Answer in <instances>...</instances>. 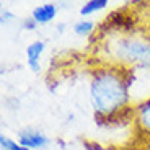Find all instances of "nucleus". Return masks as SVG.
I'll return each instance as SVG.
<instances>
[{"instance_id": "nucleus-8", "label": "nucleus", "mask_w": 150, "mask_h": 150, "mask_svg": "<svg viewBox=\"0 0 150 150\" xmlns=\"http://www.w3.org/2000/svg\"><path fill=\"white\" fill-rule=\"evenodd\" d=\"M95 26H96V23L93 20H86V18H82L74 25V33L77 36H91L95 33Z\"/></svg>"}, {"instance_id": "nucleus-3", "label": "nucleus", "mask_w": 150, "mask_h": 150, "mask_svg": "<svg viewBox=\"0 0 150 150\" xmlns=\"http://www.w3.org/2000/svg\"><path fill=\"white\" fill-rule=\"evenodd\" d=\"M132 116L139 132L150 135V96L132 106Z\"/></svg>"}, {"instance_id": "nucleus-2", "label": "nucleus", "mask_w": 150, "mask_h": 150, "mask_svg": "<svg viewBox=\"0 0 150 150\" xmlns=\"http://www.w3.org/2000/svg\"><path fill=\"white\" fill-rule=\"evenodd\" d=\"M132 79L134 72L109 65H98L91 70L88 95L100 119H112L129 109Z\"/></svg>"}, {"instance_id": "nucleus-5", "label": "nucleus", "mask_w": 150, "mask_h": 150, "mask_svg": "<svg viewBox=\"0 0 150 150\" xmlns=\"http://www.w3.org/2000/svg\"><path fill=\"white\" fill-rule=\"evenodd\" d=\"M59 13V5L56 4H41L31 11V18L36 21V25H47L51 23Z\"/></svg>"}, {"instance_id": "nucleus-7", "label": "nucleus", "mask_w": 150, "mask_h": 150, "mask_svg": "<svg viewBox=\"0 0 150 150\" xmlns=\"http://www.w3.org/2000/svg\"><path fill=\"white\" fill-rule=\"evenodd\" d=\"M108 5H109L108 0H88V2H85V4L80 7V15L82 16L95 15V13H98V11L105 10Z\"/></svg>"}, {"instance_id": "nucleus-4", "label": "nucleus", "mask_w": 150, "mask_h": 150, "mask_svg": "<svg viewBox=\"0 0 150 150\" xmlns=\"http://www.w3.org/2000/svg\"><path fill=\"white\" fill-rule=\"evenodd\" d=\"M18 144L21 147H25L26 150H39L47 145L49 139L39 131L26 129V131H21L18 134Z\"/></svg>"}, {"instance_id": "nucleus-9", "label": "nucleus", "mask_w": 150, "mask_h": 150, "mask_svg": "<svg viewBox=\"0 0 150 150\" xmlns=\"http://www.w3.org/2000/svg\"><path fill=\"white\" fill-rule=\"evenodd\" d=\"M0 149L2 150H26L18 144V140L11 139L8 135H0Z\"/></svg>"}, {"instance_id": "nucleus-10", "label": "nucleus", "mask_w": 150, "mask_h": 150, "mask_svg": "<svg viewBox=\"0 0 150 150\" xmlns=\"http://www.w3.org/2000/svg\"><path fill=\"white\" fill-rule=\"evenodd\" d=\"M11 21H13V13L10 10H7V8H4L0 11V23H2V26H5V25H8Z\"/></svg>"}, {"instance_id": "nucleus-11", "label": "nucleus", "mask_w": 150, "mask_h": 150, "mask_svg": "<svg viewBox=\"0 0 150 150\" xmlns=\"http://www.w3.org/2000/svg\"><path fill=\"white\" fill-rule=\"evenodd\" d=\"M21 26H23V30H26V31H31V30H34V28L38 26L36 25V21H34L33 18H25L23 20V23H21Z\"/></svg>"}, {"instance_id": "nucleus-6", "label": "nucleus", "mask_w": 150, "mask_h": 150, "mask_svg": "<svg viewBox=\"0 0 150 150\" xmlns=\"http://www.w3.org/2000/svg\"><path fill=\"white\" fill-rule=\"evenodd\" d=\"M46 51V42L44 41H33L31 44H28L26 47V62L28 67L33 72L41 70V56Z\"/></svg>"}, {"instance_id": "nucleus-1", "label": "nucleus", "mask_w": 150, "mask_h": 150, "mask_svg": "<svg viewBox=\"0 0 150 150\" xmlns=\"http://www.w3.org/2000/svg\"><path fill=\"white\" fill-rule=\"evenodd\" d=\"M100 65L121 70H150V36L129 28L108 30L96 39Z\"/></svg>"}]
</instances>
